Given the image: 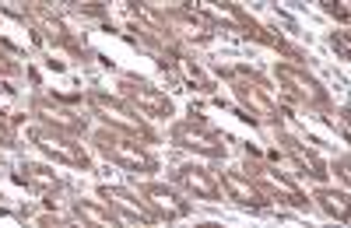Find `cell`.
<instances>
[{
	"instance_id": "obj_10",
	"label": "cell",
	"mask_w": 351,
	"mask_h": 228,
	"mask_svg": "<svg viewBox=\"0 0 351 228\" xmlns=\"http://www.w3.org/2000/svg\"><path fill=\"white\" fill-rule=\"evenodd\" d=\"M32 116L39 120V127L56 130V134H67V137H81L88 130V116H81L77 109L64 105L60 99H49V95H36Z\"/></svg>"
},
{
	"instance_id": "obj_14",
	"label": "cell",
	"mask_w": 351,
	"mask_h": 228,
	"mask_svg": "<svg viewBox=\"0 0 351 228\" xmlns=\"http://www.w3.org/2000/svg\"><path fill=\"white\" fill-rule=\"evenodd\" d=\"M99 201H106V207L116 214V218H127V221H137V225H144V228H155L158 225V218L152 214V207L141 201V197L134 193V190H127V186H109V183H102L99 190Z\"/></svg>"
},
{
	"instance_id": "obj_9",
	"label": "cell",
	"mask_w": 351,
	"mask_h": 228,
	"mask_svg": "<svg viewBox=\"0 0 351 228\" xmlns=\"http://www.w3.org/2000/svg\"><path fill=\"white\" fill-rule=\"evenodd\" d=\"M274 140H278V148H281V155L291 162V168H299V176H306V179H313V183H327V162L319 158L306 140H299L291 130H285V127H274Z\"/></svg>"
},
{
	"instance_id": "obj_3",
	"label": "cell",
	"mask_w": 351,
	"mask_h": 228,
	"mask_svg": "<svg viewBox=\"0 0 351 228\" xmlns=\"http://www.w3.org/2000/svg\"><path fill=\"white\" fill-rule=\"evenodd\" d=\"M92 144H95V151H99L106 162L127 168V173H141V176L158 173V158L148 151V144H141V140H134V137L112 134V130L102 127V130L92 134Z\"/></svg>"
},
{
	"instance_id": "obj_8",
	"label": "cell",
	"mask_w": 351,
	"mask_h": 228,
	"mask_svg": "<svg viewBox=\"0 0 351 228\" xmlns=\"http://www.w3.org/2000/svg\"><path fill=\"white\" fill-rule=\"evenodd\" d=\"M32 144H36L46 158H53L56 165L77 168V173H88V168H92V158H88V151H84V144H81L77 137H67V134L36 127V130H32Z\"/></svg>"
},
{
	"instance_id": "obj_7",
	"label": "cell",
	"mask_w": 351,
	"mask_h": 228,
	"mask_svg": "<svg viewBox=\"0 0 351 228\" xmlns=\"http://www.w3.org/2000/svg\"><path fill=\"white\" fill-rule=\"evenodd\" d=\"M116 88H120V99L144 120H169L176 112L172 99L162 88H155V84L141 81L137 74H120V77H116Z\"/></svg>"
},
{
	"instance_id": "obj_4",
	"label": "cell",
	"mask_w": 351,
	"mask_h": 228,
	"mask_svg": "<svg viewBox=\"0 0 351 228\" xmlns=\"http://www.w3.org/2000/svg\"><path fill=\"white\" fill-rule=\"evenodd\" d=\"M274 77L281 88L302 102L306 109H316V112H334V102H330V92H327V84L319 81L316 74H309L302 64H291V60H278L274 67Z\"/></svg>"
},
{
	"instance_id": "obj_27",
	"label": "cell",
	"mask_w": 351,
	"mask_h": 228,
	"mask_svg": "<svg viewBox=\"0 0 351 228\" xmlns=\"http://www.w3.org/2000/svg\"><path fill=\"white\" fill-rule=\"evenodd\" d=\"M193 228H228V225H221V221H197Z\"/></svg>"
},
{
	"instance_id": "obj_19",
	"label": "cell",
	"mask_w": 351,
	"mask_h": 228,
	"mask_svg": "<svg viewBox=\"0 0 351 228\" xmlns=\"http://www.w3.org/2000/svg\"><path fill=\"white\" fill-rule=\"evenodd\" d=\"M309 204H316L330 221L337 225H348V214H351V204H348V190H337V186H316V193L309 197Z\"/></svg>"
},
{
	"instance_id": "obj_20",
	"label": "cell",
	"mask_w": 351,
	"mask_h": 228,
	"mask_svg": "<svg viewBox=\"0 0 351 228\" xmlns=\"http://www.w3.org/2000/svg\"><path fill=\"white\" fill-rule=\"evenodd\" d=\"M0 148H14V120L0 109Z\"/></svg>"
},
{
	"instance_id": "obj_18",
	"label": "cell",
	"mask_w": 351,
	"mask_h": 228,
	"mask_svg": "<svg viewBox=\"0 0 351 228\" xmlns=\"http://www.w3.org/2000/svg\"><path fill=\"white\" fill-rule=\"evenodd\" d=\"M71 218L84 228H123V221L102 201H71Z\"/></svg>"
},
{
	"instance_id": "obj_22",
	"label": "cell",
	"mask_w": 351,
	"mask_h": 228,
	"mask_svg": "<svg viewBox=\"0 0 351 228\" xmlns=\"http://www.w3.org/2000/svg\"><path fill=\"white\" fill-rule=\"evenodd\" d=\"M39 228H84V225H77L74 218H56V214H43V218H39Z\"/></svg>"
},
{
	"instance_id": "obj_12",
	"label": "cell",
	"mask_w": 351,
	"mask_h": 228,
	"mask_svg": "<svg viewBox=\"0 0 351 228\" xmlns=\"http://www.w3.org/2000/svg\"><path fill=\"white\" fill-rule=\"evenodd\" d=\"M162 14H165V25H169V32L176 36V42L180 39H186V42H211L215 39V25H211V18L204 14V8L197 11V8H186V4H180V8H162Z\"/></svg>"
},
{
	"instance_id": "obj_11",
	"label": "cell",
	"mask_w": 351,
	"mask_h": 228,
	"mask_svg": "<svg viewBox=\"0 0 351 228\" xmlns=\"http://www.w3.org/2000/svg\"><path fill=\"white\" fill-rule=\"evenodd\" d=\"M137 197L152 207V214H155L158 221H183V218H190V211H193V204H190L176 186H169V183L148 179V183H141Z\"/></svg>"
},
{
	"instance_id": "obj_5",
	"label": "cell",
	"mask_w": 351,
	"mask_h": 228,
	"mask_svg": "<svg viewBox=\"0 0 351 228\" xmlns=\"http://www.w3.org/2000/svg\"><path fill=\"white\" fill-rule=\"evenodd\" d=\"M228 77H232V95H236L260 123H267L271 130L281 127V109H278V102H274V95L267 88V81H263L256 71L243 67L239 74H228Z\"/></svg>"
},
{
	"instance_id": "obj_17",
	"label": "cell",
	"mask_w": 351,
	"mask_h": 228,
	"mask_svg": "<svg viewBox=\"0 0 351 228\" xmlns=\"http://www.w3.org/2000/svg\"><path fill=\"white\" fill-rule=\"evenodd\" d=\"M14 179L21 186H28L32 193H39V197H60L67 190V179L56 173V168L43 165V162H21L14 168Z\"/></svg>"
},
{
	"instance_id": "obj_13",
	"label": "cell",
	"mask_w": 351,
	"mask_h": 228,
	"mask_svg": "<svg viewBox=\"0 0 351 228\" xmlns=\"http://www.w3.org/2000/svg\"><path fill=\"white\" fill-rule=\"evenodd\" d=\"M172 183H176V190H183V197H197V201H208V204H221L225 201L221 190H218V176L211 173L208 165L183 162L172 173Z\"/></svg>"
},
{
	"instance_id": "obj_21",
	"label": "cell",
	"mask_w": 351,
	"mask_h": 228,
	"mask_svg": "<svg viewBox=\"0 0 351 228\" xmlns=\"http://www.w3.org/2000/svg\"><path fill=\"white\" fill-rule=\"evenodd\" d=\"M18 71H21V64L14 60V56H11L4 46H0V77H14Z\"/></svg>"
},
{
	"instance_id": "obj_6",
	"label": "cell",
	"mask_w": 351,
	"mask_h": 228,
	"mask_svg": "<svg viewBox=\"0 0 351 228\" xmlns=\"http://www.w3.org/2000/svg\"><path fill=\"white\" fill-rule=\"evenodd\" d=\"M169 140L176 148H183V151H190L197 158H208V162H225V155H228V140L218 130H211L204 120H180V123H172Z\"/></svg>"
},
{
	"instance_id": "obj_2",
	"label": "cell",
	"mask_w": 351,
	"mask_h": 228,
	"mask_svg": "<svg viewBox=\"0 0 351 228\" xmlns=\"http://www.w3.org/2000/svg\"><path fill=\"white\" fill-rule=\"evenodd\" d=\"M243 173L263 190V197H267L271 204H285V207H295V211H306V207H309V193H306L295 179H291L288 173H281L274 162L260 158L253 148L246 151Z\"/></svg>"
},
{
	"instance_id": "obj_23",
	"label": "cell",
	"mask_w": 351,
	"mask_h": 228,
	"mask_svg": "<svg viewBox=\"0 0 351 228\" xmlns=\"http://www.w3.org/2000/svg\"><path fill=\"white\" fill-rule=\"evenodd\" d=\"M330 49L341 56V60H348L351 56V42H348V32H330Z\"/></svg>"
},
{
	"instance_id": "obj_1",
	"label": "cell",
	"mask_w": 351,
	"mask_h": 228,
	"mask_svg": "<svg viewBox=\"0 0 351 228\" xmlns=\"http://www.w3.org/2000/svg\"><path fill=\"white\" fill-rule=\"evenodd\" d=\"M84 102H88V112L106 123V130L134 137V140H141V144H155V140H158V134L152 130V123L144 120V116H137V112L120 95H112L106 88H88L84 92Z\"/></svg>"
},
{
	"instance_id": "obj_16",
	"label": "cell",
	"mask_w": 351,
	"mask_h": 228,
	"mask_svg": "<svg viewBox=\"0 0 351 228\" xmlns=\"http://www.w3.org/2000/svg\"><path fill=\"white\" fill-rule=\"evenodd\" d=\"M28 14H32L39 32L56 46V53H64V56H71V60H77V56H81V42H77V36L67 28V21L60 14L49 11V8H28Z\"/></svg>"
},
{
	"instance_id": "obj_24",
	"label": "cell",
	"mask_w": 351,
	"mask_h": 228,
	"mask_svg": "<svg viewBox=\"0 0 351 228\" xmlns=\"http://www.w3.org/2000/svg\"><path fill=\"white\" fill-rule=\"evenodd\" d=\"M334 176H337V183H341V190H348V183H351V173H348V155H341L334 165Z\"/></svg>"
},
{
	"instance_id": "obj_25",
	"label": "cell",
	"mask_w": 351,
	"mask_h": 228,
	"mask_svg": "<svg viewBox=\"0 0 351 228\" xmlns=\"http://www.w3.org/2000/svg\"><path fill=\"white\" fill-rule=\"evenodd\" d=\"M324 11H327L330 18H337L341 25H348V8L341 4V0H337V4H334V0H324Z\"/></svg>"
},
{
	"instance_id": "obj_15",
	"label": "cell",
	"mask_w": 351,
	"mask_h": 228,
	"mask_svg": "<svg viewBox=\"0 0 351 228\" xmlns=\"http://www.w3.org/2000/svg\"><path fill=\"white\" fill-rule=\"evenodd\" d=\"M218 190H221L225 201H232L236 207H246V211H267L271 207V201L263 197V190L246 173H236V168L218 173Z\"/></svg>"
},
{
	"instance_id": "obj_26",
	"label": "cell",
	"mask_w": 351,
	"mask_h": 228,
	"mask_svg": "<svg viewBox=\"0 0 351 228\" xmlns=\"http://www.w3.org/2000/svg\"><path fill=\"white\" fill-rule=\"evenodd\" d=\"M337 127H341V137L348 140V105H341V112H337Z\"/></svg>"
}]
</instances>
